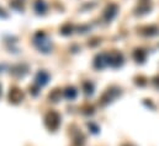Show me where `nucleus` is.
Instances as JSON below:
<instances>
[{
	"label": "nucleus",
	"instance_id": "nucleus-1",
	"mask_svg": "<svg viewBox=\"0 0 159 146\" xmlns=\"http://www.w3.org/2000/svg\"><path fill=\"white\" fill-rule=\"evenodd\" d=\"M121 62H122V55L120 53H112V54L109 55V59H107L109 64H111L114 67H117L121 64Z\"/></svg>",
	"mask_w": 159,
	"mask_h": 146
},
{
	"label": "nucleus",
	"instance_id": "nucleus-2",
	"mask_svg": "<svg viewBox=\"0 0 159 146\" xmlns=\"http://www.w3.org/2000/svg\"><path fill=\"white\" fill-rule=\"evenodd\" d=\"M116 12H117V6L114 5V4L109 5L107 9H106V11H105V17H106V20H107V21H109V20H112L114 16L116 15Z\"/></svg>",
	"mask_w": 159,
	"mask_h": 146
},
{
	"label": "nucleus",
	"instance_id": "nucleus-3",
	"mask_svg": "<svg viewBox=\"0 0 159 146\" xmlns=\"http://www.w3.org/2000/svg\"><path fill=\"white\" fill-rule=\"evenodd\" d=\"M134 58L138 60V62H143L144 59H146V53L142 50V49H137L136 52H134Z\"/></svg>",
	"mask_w": 159,
	"mask_h": 146
},
{
	"label": "nucleus",
	"instance_id": "nucleus-4",
	"mask_svg": "<svg viewBox=\"0 0 159 146\" xmlns=\"http://www.w3.org/2000/svg\"><path fill=\"white\" fill-rule=\"evenodd\" d=\"M144 31H146V32H143L144 35H147V36H149V35H151V36H152V35H156V33L158 32V28H157V27H154V26H151V27H146V28H144Z\"/></svg>",
	"mask_w": 159,
	"mask_h": 146
}]
</instances>
